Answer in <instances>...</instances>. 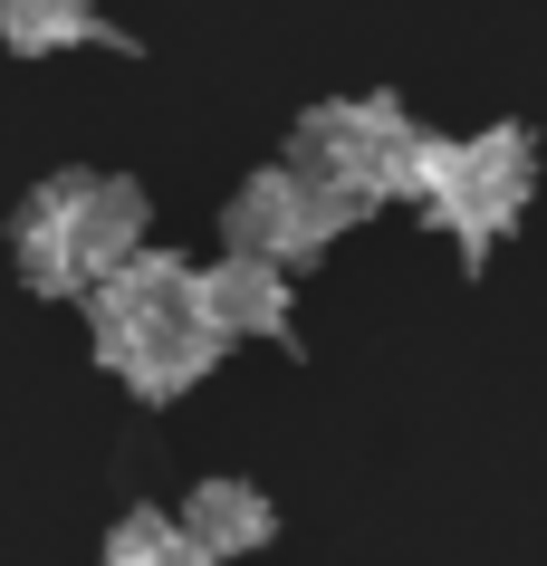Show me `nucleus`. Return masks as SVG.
<instances>
[{
	"instance_id": "1a4fd4ad",
	"label": "nucleus",
	"mask_w": 547,
	"mask_h": 566,
	"mask_svg": "<svg viewBox=\"0 0 547 566\" xmlns=\"http://www.w3.org/2000/svg\"><path fill=\"white\" fill-rule=\"evenodd\" d=\"M106 566H221V557L182 528V518L135 509V518H116V537H106Z\"/></svg>"
},
{
	"instance_id": "f257e3e1",
	"label": "nucleus",
	"mask_w": 547,
	"mask_h": 566,
	"mask_svg": "<svg viewBox=\"0 0 547 566\" xmlns=\"http://www.w3.org/2000/svg\"><path fill=\"white\" fill-rule=\"evenodd\" d=\"M87 336L96 365H116V385L145 403H182L221 365V336L202 317V269L173 250H135L125 269H106L87 289Z\"/></svg>"
},
{
	"instance_id": "39448f33",
	"label": "nucleus",
	"mask_w": 547,
	"mask_h": 566,
	"mask_svg": "<svg viewBox=\"0 0 547 566\" xmlns=\"http://www.w3.org/2000/svg\"><path fill=\"white\" fill-rule=\"evenodd\" d=\"M346 221H356V211L336 202L317 174H298V164H260V174L221 202V240H231V250H260V260H278V269L327 260Z\"/></svg>"
},
{
	"instance_id": "7ed1b4c3",
	"label": "nucleus",
	"mask_w": 547,
	"mask_h": 566,
	"mask_svg": "<svg viewBox=\"0 0 547 566\" xmlns=\"http://www.w3.org/2000/svg\"><path fill=\"white\" fill-rule=\"evenodd\" d=\"M538 192V145L518 125H481V135H432L423 174H413V202L452 231L461 260H490V240L518 231V211Z\"/></svg>"
},
{
	"instance_id": "423d86ee",
	"label": "nucleus",
	"mask_w": 547,
	"mask_h": 566,
	"mask_svg": "<svg viewBox=\"0 0 547 566\" xmlns=\"http://www.w3.org/2000/svg\"><path fill=\"white\" fill-rule=\"evenodd\" d=\"M298 269L260 260V250H221L212 269H202V317H212L221 346H241V336H288V317H298V289H288Z\"/></svg>"
},
{
	"instance_id": "6e6552de",
	"label": "nucleus",
	"mask_w": 547,
	"mask_h": 566,
	"mask_svg": "<svg viewBox=\"0 0 547 566\" xmlns=\"http://www.w3.org/2000/svg\"><path fill=\"white\" fill-rule=\"evenodd\" d=\"M87 39H106L96 0H0V49H20V59H67Z\"/></svg>"
},
{
	"instance_id": "f03ea898",
	"label": "nucleus",
	"mask_w": 547,
	"mask_h": 566,
	"mask_svg": "<svg viewBox=\"0 0 547 566\" xmlns=\"http://www.w3.org/2000/svg\"><path fill=\"white\" fill-rule=\"evenodd\" d=\"M135 250H145V182L125 174H49L10 211V260L39 298H87Z\"/></svg>"
},
{
	"instance_id": "20e7f679",
	"label": "nucleus",
	"mask_w": 547,
	"mask_h": 566,
	"mask_svg": "<svg viewBox=\"0 0 547 566\" xmlns=\"http://www.w3.org/2000/svg\"><path fill=\"white\" fill-rule=\"evenodd\" d=\"M423 145H432V135L403 116L395 96H327V106H307V116H298L288 164H298V174H317L336 202L365 221L375 202H413Z\"/></svg>"
},
{
	"instance_id": "0eeeda50",
	"label": "nucleus",
	"mask_w": 547,
	"mask_h": 566,
	"mask_svg": "<svg viewBox=\"0 0 547 566\" xmlns=\"http://www.w3.org/2000/svg\"><path fill=\"white\" fill-rule=\"evenodd\" d=\"M173 518L202 537L212 557H250V547H270V528H278V509H270V490H260V480H202Z\"/></svg>"
}]
</instances>
